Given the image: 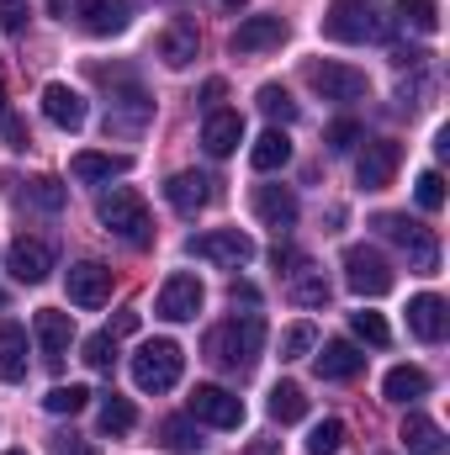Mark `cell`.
Returning <instances> with one entry per match:
<instances>
[{
  "mask_svg": "<svg viewBox=\"0 0 450 455\" xmlns=\"http://www.w3.org/2000/svg\"><path fill=\"white\" fill-rule=\"evenodd\" d=\"M186 371V349L175 339H149L133 355V387L138 392H170Z\"/></svg>",
  "mask_w": 450,
  "mask_h": 455,
  "instance_id": "obj_4",
  "label": "cell"
},
{
  "mask_svg": "<svg viewBox=\"0 0 450 455\" xmlns=\"http://www.w3.org/2000/svg\"><path fill=\"white\" fill-rule=\"evenodd\" d=\"M398 440L408 445V455H446V429L435 419H424V413H408Z\"/></svg>",
  "mask_w": 450,
  "mask_h": 455,
  "instance_id": "obj_25",
  "label": "cell"
},
{
  "mask_svg": "<svg viewBox=\"0 0 450 455\" xmlns=\"http://www.w3.org/2000/svg\"><path fill=\"white\" fill-rule=\"evenodd\" d=\"M5 455H27V451H5Z\"/></svg>",
  "mask_w": 450,
  "mask_h": 455,
  "instance_id": "obj_53",
  "label": "cell"
},
{
  "mask_svg": "<svg viewBox=\"0 0 450 455\" xmlns=\"http://www.w3.org/2000/svg\"><path fill=\"white\" fill-rule=\"evenodd\" d=\"M186 413H191L197 424H213V429H238V424H244V403H238L228 387H213V381L191 387Z\"/></svg>",
  "mask_w": 450,
  "mask_h": 455,
  "instance_id": "obj_8",
  "label": "cell"
},
{
  "mask_svg": "<svg viewBox=\"0 0 450 455\" xmlns=\"http://www.w3.org/2000/svg\"><path fill=\"white\" fill-rule=\"evenodd\" d=\"M270 419L276 424H302L308 419V392L297 381H276L270 387Z\"/></svg>",
  "mask_w": 450,
  "mask_h": 455,
  "instance_id": "obj_29",
  "label": "cell"
},
{
  "mask_svg": "<svg viewBox=\"0 0 450 455\" xmlns=\"http://www.w3.org/2000/svg\"><path fill=\"white\" fill-rule=\"evenodd\" d=\"M32 334H37L43 360H48V365H59V360L69 355V339H75V318H69V313H59V307H43V313L32 318Z\"/></svg>",
  "mask_w": 450,
  "mask_h": 455,
  "instance_id": "obj_16",
  "label": "cell"
},
{
  "mask_svg": "<svg viewBox=\"0 0 450 455\" xmlns=\"http://www.w3.org/2000/svg\"><path fill=\"white\" fill-rule=\"evenodd\" d=\"M324 143H329L334 154H344V148H355V143H360V122H350V116H339V122H329V127H324Z\"/></svg>",
  "mask_w": 450,
  "mask_h": 455,
  "instance_id": "obj_42",
  "label": "cell"
},
{
  "mask_svg": "<svg viewBox=\"0 0 450 455\" xmlns=\"http://www.w3.org/2000/svg\"><path fill=\"white\" fill-rule=\"evenodd\" d=\"M159 435H165V445L170 451H181V455H191L202 440H197V429H191V419H165L159 424Z\"/></svg>",
  "mask_w": 450,
  "mask_h": 455,
  "instance_id": "obj_39",
  "label": "cell"
},
{
  "mask_svg": "<svg viewBox=\"0 0 450 455\" xmlns=\"http://www.w3.org/2000/svg\"><path fill=\"white\" fill-rule=\"evenodd\" d=\"M414 196H419L424 212H440V207H446V180H440V170H424L419 186H414Z\"/></svg>",
  "mask_w": 450,
  "mask_h": 455,
  "instance_id": "obj_40",
  "label": "cell"
},
{
  "mask_svg": "<svg viewBox=\"0 0 450 455\" xmlns=\"http://www.w3.org/2000/svg\"><path fill=\"white\" fill-rule=\"evenodd\" d=\"M202 302H207V286H202L191 270H175V275L159 286V297H154V313H159L165 323H191V318L202 313Z\"/></svg>",
  "mask_w": 450,
  "mask_h": 455,
  "instance_id": "obj_7",
  "label": "cell"
},
{
  "mask_svg": "<svg viewBox=\"0 0 450 455\" xmlns=\"http://www.w3.org/2000/svg\"><path fill=\"white\" fill-rule=\"evenodd\" d=\"M360 365H366V355H360L350 339H329L318 355H313V371H318L324 381H355Z\"/></svg>",
  "mask_w": 450,
  "mask_h": 455,
  "instance_id": "obj_19",
  "label": "cell"
},
{
  "mask_svg": "<svg viewBox=\"0 0 450 455\" xmlns=\"http://www.w3.org/2000/svg\"><path fill=\"white\" fill-rule=\"evenodd\" d=\"M270 259H276V270H281V265H297V249H286V243H276V249H270Z\"/></svg>",
  "mask_w": 450,
  "mask_h": 455,
  "instance_id": "obj_47",
  "label": "cell"
},
{
  "mask_svg": "<svg viewBox=\"0 0 450 455\" xmlns=\"http://www.w3.org/2000/svg\"><path fill=\"white\" fill-rule=\"evenodd\" d=\"M223 5H228V11H238V5H244V0H223Z\"/></svg>",
  "mask_w": 450,
  "mask_h": 455,
  "instance_id": "obj_52",
  "label": "cell"
},
{
  "mask_svg": "<svg viewBox=\"0 0 450 455\" xmlns=\"http://www.w3.org/2000/svg\"><path fill=\"white\" fill-rule=\"evenodd\" d=\"M249 455H281V445H276V440H254V445H249Z\"/></svg>",
  "mask_w": 450,
  "mask_h": 455,
  "instance_id": "obj_50",
  "label": "cell"
},
{
  "mask_svg": "<svg viewBox=\"0 0 450 455\" xmlns=\"http://www.w3.org/2000/svg\"><path fill=\"white\" fill-rule=\"evenodd\" d=\"M27 16H32V11H27L21 0H0V32H21Z\"/></svg>",
  "mask_w": 450,
  "mask_h": 455,
  "instance_id": "obj_43",
  "label": "cell"
},
{
  "mask_svg": "<svg viewBox=\"0 0 450 455\" xmlns=\"http://www.w3.org/2000/svg\"><path fill=\"white\" fill-rule=\"evenodd\" d=\"M387 32L392 27L371 0H329V11H324V37H334V43H382Z\"/></svg>",
  "mask_w": 450,
  "mask_h": 455,
  "instance_id": "obj_3",
  "label": "cell"
},
{
  "mask_svg": "<svg viewBox=\"0 0 450 455\" xmlns=\"http://www.w3.org/2000/svg\"><path fill=\"white\" fill-rule=\"evenodd\" d=\"M133 329H138V313H117V329H112V334H133Z\"/></svg>",
  "mask_w": 450,
  "mask_h": 455,
  "instance_id": "obj_49",
  "label": "cell"
},
{
  "mask_svg": "<svg viewBox=\"0 0 450 455\" xmlns=\"http://www.w3.org/2000/svg\"><path fill=\"white\" fill-rule=\"evenodd\" d=\"M191 254H197V259H213V265H228V270H238V265H249V259H254V238H249V233H238V228H213V233L191 238Z\"/></svg>",
  "mask_w": 450,
  "mask_h": 455,
  "instance_id": "obj_9",
  "label": "cell"
},
{
  "mask_svg": "<svg viewBox=\"0 0 450 455\" xmlns=\"http://www.w3.org/2000/svg\"><path fill=\"white\" fill-rule=\"evenodd\" d=\"M398 164H403V143L376 138V143H366V148H360V159H355V180H360L366 191H387V186H392V175H398Z\"/></svg>",
  "mask_w": 450,
  "mask_h": 455,
  "instance_id": "obj_10",
  "label": "cell"
},
{
  "mask_svg": "<svg viewBox=\"0 0 450 455\" xmlns=\"http://www.w3.org/2000/svg\"><path fill=\"white\" fill-rule=\"evenodd\" d=\"M159 59L170 64V69H186L191 59H197V48H202V32H197V21H186V16H175L165 32H159Z\"/></svg>",
  "mask_w": 450,
  "mask_h": 455,
  "instance_id": "obj_17",
  "label": "cell"
},
{
  "mask_svg": "<svg viewBox=\"0 0 450 455\" xmlns=\"http://www.w3.org/2000/svg\"><path fill=\"white\" fill-rule=\"evenodd\" d=\"M408 329L419 334L424 344H440L446 339V329H450V313H446V302L435 297V291H424V297H414L408 302Z\"/></svg>",
  "mask_w": 450,
  "mask_h": 455,
  "instance_id": "obj_21",
  "label": "cell"
},
{
  "mask_svg": "<svg viewBox=\"0 0 450 455\" xmlns=\"http://www.w3.org/2000/svg\"><path fill=\"white\" fill-rule=\"evenodd\" d=\"M260 349H265V323H260L254 313L228 318V323H218V329L207 334V360H213V365H223V371H233V376L254 371Z\"/></svg>",
  "mask_w": 450,
  "mask_h": 455,
  "instance_id": "obj_1",
  "label": "cell"
},
{
  "mask_svg": "<svg viewBox=\"0 0 450 455\" xmlns=\"http://www.w3.org/2000/svg\"><path fill=\"white\" fill-rule=\"evenodd\" d=\"M0 381H27V334L16 323H0Z\"/></svg>",
  "mask_w": 450,
  "mask_h": 455,
  "instance_id": "obj_27",
  "label": "cell"
},
{
  "mask_svg": "<svg viewBox=\"0 0 450 455\" xmlns=\"http://www.w3.org/2000/svg\"><path fill=\"white\" fill-rule=\"evenodd\" d=\"M0 132H5V143H11V148H27V143H32V138H27V122H21V116H11V112H0Z\"/></svg>",
  "mask_w": 450,
  "mask_h": 455,
  "instance_id": "obj_44",
  "label": "cell"
},
{
  "mask_svg": "<svg viewBox=\"0 0 450 455\" xmlns=\"http://www.w3.org/2000/svg\"><path fill=\"white\" fill-rule=\"evenodd\" d=\"M339 445H344V424H339V419H324V424L308 435V455H339Z\"/></svg>",
  "mask_w": 450,
  "mask_h": 455,
  "instance_id": "obj_38",
  "label": "cell"
},
{
  "mask_svg": "<svg viewBox=\"0 0 450 455\" xmlns=\"http://www.w3.org/2000/svg\"><path fill=\"white\" fill-rule=\"evenodd\" d=\"M376 228H382V238L403 243V249H408V259H414L419 270H440V243H435V233H430L424 223H414L408 212H382Z\"/></svg>",
  "mask_w": 450,
  "mask_h": 455,
  "instance_id": "obj_6",
  "label": "cell"
},
{
  "mask_svg": "<svg viewBox=\"0 0 450 455\" xmlns=\"http://www.w3.org/2000/svg\"><path fill=\"white\" fill-rule=\"evenodd\" d=\"M238 143H244V116L238 112H207V122H202V148H207L213 159H228Z\"/></svg>",
  "mask_w": 450,
  "mask_h": 455,
  "instance_id": "obj_22",
  "label": "cell"
},
{
  "mask_svg": "<svg viewBox=\"0 0 450 455\" xmlns=\"http://www.w3.org/2000/svg\"><path fill=\"white\" fill-rule=\"evenodd\" d=\"M37 212H64V202H69V191L53 180V175H37V180H27V191H21Z\"/></svg>",
  "mask_w": 450,
  "mask_h": 455,
  "instance_id": "obj_31",
  "label": "cell"
},
{
  "mask_svg": "<svg viewBox=\"0 0 450 455\" xmlns=\"http://www.w3.org/2000/svg\"><path fill=\"white\" fill-rule=\"evenodd\" d=\"M0 112H5V80H0Z\"/></svg>",
  "mask_w": 450,
  "mask_h": 455,
  "instance_id": "obj_51",
  "label": "cell"
},
{
  "mask_svg": "<svg viewBox=\"0 0 450 455\" xmlns=\"http://www.w3.org/2000/svg\"><path fill=\"white\" fill-rule=\"evenodd\" d=\"M398 11H403L408 27H419V32H435V27H440V5H435V0H398Z\"/></svg>",
  "mask_w": 450,
  "mask_h": 455,
  "instance_id": "obj_41",
  "label": "cell"
},
{
  "mask_svg": "<svg viewBox=\"0 0 450 455\" xmlns=\"http://www.w3.org/2000/svg\"><path fill=\"white\" fill-rule=\"evenodd\" d=\"M223 96H228L223 80H207V85H202V112H223V107H218Z\"/></svg>",
  "mask_w": 450,
  "mask_h": 455,
  "instance_id": "obj_46",
  "label": "cell"
},
{
  "mask_svg": "<svg viewBox=\"0 0 450 455\" xmlns=\"http://www.w3.org/2000/svg\"><path fill=\"white\" fill-rule=\"evenodd\" d=\"M75 16H80L85 32L117 37V32H127V21H133V0H75Z\"/></svg>",
  "mask_w": 450,
  "mask_h": 455,
  "instance_id": "obj_15",
  "label": "cell"
},
{
  "mask_svg": "<svg viewBox=\"0 0 450 455\" xmlns=\"http://www.w3.org/2000/svg\"><path fill=\"white\" fill-rule=\"evenodd\" d=\"M281 43H286V21L281 16H249L233 32V53H265V48H281Z\"/></svg>",
  "mask_w": 450,
  "mask_h": 455,
  "instance_id": "obj_20",
  "label": "cell"
},
{
  "mask_svg": "<svg viewBox=\"0 0 450 455\" xmlns=\"http://www.w3.org/2000/svg\"><path fill=\"white\" fill-rule=\"evenodd\" d=\"M96 218H101V228H107V233H117V238H122V243H133V249H149V243H154L149 202H143L133 186H112V191H101Z\"/></svg>",
  "mask_w": 450,
  "mask_h": 455,
  "instance_id": "obj_2",
  "label": "cell"
},
{
  "mask_svg": "<svg viewBox=\"0 0 450 455\" xmlns=\"http://www.w3.org/2000/svg\"><path fill=\"white\" fill-rule=\"evenodd\" d=\"M91 397H96L91 387H80V381H69V387H53V392L43 397V408H48V413H59V419H64V413L75 419V413H80V408H85Z\"/></svg>",
  "mask_w": 450,
  "mask_h": 455,
  "instance_id": "obj_33",
  "label": "cell"
},
{
  "mask_svg": "<svg viewBox=\"0 0 450 455\" xmlns=\"http://www.w3.org/2000/svg\"><path fill=\"white\" fill-rule=\"evenodd\" d=\"M133 424H138V408H133L127 397L107 392V397H101V429H107V435H133Z\"/></svg>",
  "mask_w": 450,
  "mask_h": 455,
  "instance_id": "obj_32",
  "label": "cell"
},
{
  "mask_svg": "<svg viewBox=\"0 0 450 455\" xmlns=\"http://www.w3.org/2000/svg\"><path fill=\"white\" fill-rule=\"evenodd\" d=\"M48 451H53V455H96L80 435H53V440H48Z\"/></svg>",
  "mask_w": 450,
  "mask_h": 455,
  "instance_id": "obj_45",
  "label": "cell"
},
{
  "mask_svg": "<svg viewBox=\"0 0 450 455\" xmlns=\"http://www.w3.org/2000/svg\"><path fill=\"white\" fill-rule=\"evenodd\" d=\"M165 196H170V207H175L181 218H197V212L213 202V180H207L202 170H181V175H170Z\"/></svg>",
  "mask_w": 450,
  "mask_h": 455,
  "instance_id": "obj_18",
  "label": "cell"
},
{
  "mask_svg": "<svg viewBox=\"0 0 450 455\" xmlns=\"http://www.w3.org/2000/svg\"><path fill=\"white\" fill-rule=\"evenodd\" d=\"M308 85H313L324 101H360V96L371 91V80H366L360 69H350V64H313V69H308Z\"/></svg>",
  "mask_w": 450,
  "mask_h": 455,
  "instance_id": "obj_11",
  "label": "cell"
},
{
  "mask_svg": "<svg viewBox=\"0 0 450 455\" xmlns=\"http://www.w3.org/2000/svg\"><path fill=\"white\" fill-rule=\"evenodd\" d=\"M43 116H48L53 127H64V132H80V127L91 122V107H85L80 91H69L64 80H53V85H43Z\"/></svg>",
  "mask_w": 450,
  "mask_h": 455,
  "instance_id": "obj_13",
  "label": "cell"
},
{
  "mask_svg": "<svg viewBox=\"0 0 450 455\" xmlns=\"http://www.w3.org/2000/svg\"><path fill=\"white\" fill-rule=\"evenodd\" d=\"M64 286H69V302L75 307H101L112 297V270L96 265V259H80V265H69Z\"/></svg>",
  "mask_w": 450,
  "mask_h": 455,
  "instance_id": "obj_12",
  "label": "cell"
},
{
  "mask_svg": "<svg viewBox=\"0 0 450 455\" xmlns=\"http://www.w3.org/2000/svg\"><path fill=\"white\" fill-rule=\"evenodd\" d=\"M5 265H11V275H16L21 286H43L48 270H53V249H48L43 238H16L11 254H5Z\"/></svg>",
  "mask_w": 450,
  "mask_h": 455,
  "instance_id": "obj_14",
  "label": "cell"
},
{
  "mask_svg": "<svg viewBox=\"0 0 450 455\" xmlns=\"http://www.w3.org/2000/svg\"><path fill=\"white\" fill-rule=\"evenodd\" d=\"M382 397L387 403H419V397H430V376L419 365H392L382 381Z\"/></svg>",
  "mask_w": 450,
  "mask_h": 455,
  "instance_id": "obj_26",
  "label": "cell"
},
{
  "mask_svg": "<svg viewBox=\"0 0 450 455\" xmlns=\"http://www.w3.org/2000/svg\"><path fill=\"white\" fill-rule=\"evenodd\" d=\"M80 360L91 365V371H112V360H117V334H91V339L80 344Z\"/></svg>",
  "mask_w": 450,
  "mask_h": 455,
  "instance_id": "obj_35",
  "label": "cell"
},
{
  "mask_svg": "<svg viewBox=\"0 0 450 455\" xmlns=\"http://www.w3.org/2000/svg\"><path fill=\"white\" fill-rule=\"evenodd\" d=\"M292 159V138L281 132V127H270V132H260L254 138V148H249V164L260 170V175H270V170H281Z\"/></svg>",
  "mask_w": 450,
  "mask_h": 455,
  "instance_id": "obj_28",
  "label": "cell"
},
{
  "mask_svg": "<svg viewBox=\"0 0 450 455\" xmlns=\"http://www.w3.org/2000/svg\"><path fill=\"white\" fill-rule=\"evenodd\" d=\"M292 302L297 307H329V281L318 270H292Z\"/></svg>",
  "mask_w": 450,
  "mask_h": 455,
  "instance_id": "obj_30",
  "label": "cell"
},
{
  "mask_svg": "<svg viewBox=\"0 0 450 455\" xmlns=\"http://www.w3.org/2000/svg\"><path fill=\"white\" fill-rule=\"evenodd\" d=\"M127 170H133L127 154H96V148H85V154L69 159V175L85 180V186H96V180H117V175H127Z\"/></svg>",
  "mask_w": 450,
  "mask_h": 455,
  "instance_id": "obj_23",
  "label": "cell"
},
{
  "mask_svg": "<svg viewBox=\"0 0 450 455\" xmlns=\"http://www.w3.org/2000/svg\"><path fill=\"white\" fill-rule=\"evenodd\" d=\"M344 281H350V291H355V297H387L398 275H392V265H387V254H382V249L355 243V249H344Z\"/></svg>",
  "mask_w": 450,
  "mask_h": 455,
  "instance_id": "obj_5",
  "label": "cell"
},
{
  "mask_svg": "<svg viewBox=\"0 0 450 455\" xmlns=\"http://www.w3.org/2000/svg\"><path fill=\"white\" fill-rule=\"evenodd\" d=\"M254 297H260V291H254L249 281H233V302H254Z\"/></svg>",
  "mask_w": 450,
  "mask_h": 455,
  "instance_id": "obj_48",
  "label": "cell"
},
{
  "mask_svg": "<svg viewBox=\"0 0 450 455\" xmlns=\"http://www.w3.org/2000/svg\"><path fill=\"white\" fill-rule=\"evenodd\" d=\"M350 329L371 344V349H387V344H392V329L382 323V313H366V307H360V313H350Z\"/></svg>",
  "mask_w": 450,
  "mask_h": 455,
  "instance_id": "obj_36",
  "label": "cell"
},
{
  "mask_svg": "<svg viewBox=\"0 0 450 455\" xmlns=\"http://www.w3.org/2000/svg\"><path fill=\"white\" fill-rule=\"evenodd\" d=\"M254 212H260V223H270V228H292L297 223V196H292V186H260V191H254Z\"/></svg>",
  "mask_w": 450,
  "mask_h": 455,
  "instance_id": "obj_24",
  "label": "cell"
},
{
  "mask_svg": "<svg viewBox=\"0 0 450 455\" xmlns=\"http://www.w3.org/2000/svg\"><path fill=\"white\" fill-rule=\"evenodd\" d=\"M308 349H318V329H313V323H292V329L281 334V360H302Z\"/></svg>",
  "mask_w": 450,
  "mask_h": 455,
  "instance_id": "obj_37",
  "label": "cell"
},
{
  "mask_svg": "<svg viewBox=\"0 0 450 455\" xmlns=\"http://www.w3.org/2000/svg\"><path fill=\"white\" fill-rule=\"evenodd\" d=\"M254 101H260V112L270 116V122H281V127H286V122H297V101H292L281 85H260V96H254Z\"/></svg>",
  "mask_w": 450,
  "mask_h": 455,
  "instance_id": "obj_34",
  "label": "cell"
}]
</instances>
